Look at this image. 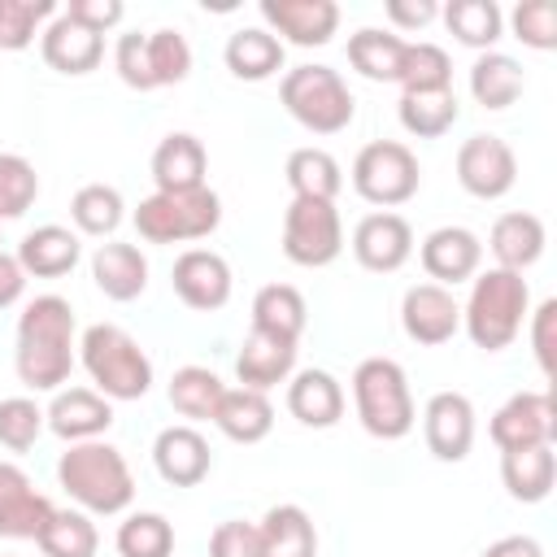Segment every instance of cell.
<instances>
[{
	"label": "cell",
	"instance_id": "obj_1",
	"mask_svg": "<svg viewBox=\"0 0 557 557\" xmlns=\"http://www.w3.org/2000/svg\"><path fill=\"white\" fill-rule=\"evenodd\" d=\"M13 370L30 392H61L74 370V309L65 296H35L17 313Z\"/></svg>",
	"mask_w": 557,
	"mask_h": 557
},
{
	"label": "cell",
	"instance_id": "obj_2",
	"mask_svg": "<svg viewBox=\"0 0 557 557\" xmlns=\"http://www.w3.org/2000/svg\"><path fill=\"white\" fill-rule=\"evenodd\" d=\"M57 483L83 513H122L135 500V479L126 457L109 440L70 444L57 461Z\"/></svg>",
	"mask_w": 557,
	"mask_h": 557
},
{
	"label": "cell",
	"instance_id": "obj_3",
	"mask_svg": "<svg viewBox=\"0 0 557 557\" xmlns=\"http://www.w3.org/2000/svg\"><path fill=\"white\" fill-rule=\"evenodd\" d=\"M531 313V287L522 274L513 270H483L470 278V296L461 305V326L474 339V348L483 352H500L509 348Z\"/></svg>",
	"mask_w": 557,
	"mask_h": 557
},
{
	"label": "cell",
	"instance_id": "obj_4",
	"mask_svg": "<svg viewBox=\"0 0 557 557\" xmlns=\"http://www.w3.org/2000/svg\"><path fill=\"white\" fill-rule=\"evenodd\" d=\"M78 357H83V370L91 374V383L104 400H139L152 387L148 352L139 348L135 335H126L113 322L87 326L83 339H78Z\"/></svg>",
	"mask_w": 557,
	"mask_h": 557
},
{
	"label": "cell",
	"instance_id": "obj_5",
	"mask_svg": "<svg viewBox=\"0 0 557 557\" xmlns=\"http://www.w3.org/2000/svg\"><path fill=\"white\" fill-rule=\"evenodd\" d=\"M352 405L374 440H405L413 431V392L392 357H366L352 370Z\"/></svg>",
	"mask_w": 557,
	"mask_h": 557
},
{
	"label": "cell",
	"instance_id": "obj_6",
	"mask_svg": "<svg viewBox=\"0 0 557 557\" xmlns=\"http://www.w3.org/2000/svg\"><path fill=\"white\" fill-rule=\"evenodd\" d=\"M278 100L313 135H339L357 113V100H352L344 74L331 70V65H296V70H287L283 83H278Z\"/></svg>",
	"mask_w": 557,
	"mask_h": 557
},
{
	"label": "cell",
	"instance_id": "obj_7",
	"mask_svg": "<svg viewBox=\"0 0 557 557\" xmlns=\"http://www.w3.org/2000/svg\"><path fill=\"white\" fill-rule=\"evenodd\" d=\"M222 222V200L213 187L196 191H152L135 209V231L148 244H187L213 235Z\"/></svg>",
	"mask_w": 557,
	"mask_h": 557
},
{
	"label": "cell",
	"instance_id": "obj_8",
	"mask_svg": "<svg viewBox=\"0 0 557 557\" xmlns=\"http://www.w3.org/2000/svg\"><path fill=\"white\" fill-rule=\"evenodd\" d=\"M422 187V170H418V157L409 144L400 139H370L357 157H352V191L366 200V205H379V209H396L405 200H413Z\"/></svg>",
	"mask_w": 557,
	"mask_h": 557
},
{
	"label": "cell",
	"instance_id": "obj_9",
	"mask_svg": "<svg viewBox=\"0 0 557 557\" xmlns=\"http://www.w3.org/2000/svg\"><path fill=\"white\" fill-rule=\"evenodd\" d=\"M344 252V222L335 200H305L292 196L283 213V257L305 270H322Z\"/></svg>",
	"mask_w": 557,
	"mask_h": 557
},
{
	"label": "cell",
	"instance_id": "obj_10",
	"mask_svg": "<svg viewBox=\"0 0 557 557\" xmlns=\"http://www.w3.org/2000/svg\"><path fill=\"white\" fill-rule=\"evenodd\" d=\"M457 183L474 200H500L518 183V157L500 135H470L457 148Z\"/></svg>",
	"mask_w": 557,
	"mask_h": 557
},
{
	"label": "cell",
	"instance_id": "obj_11",
	"mask_svg": "<svg viewBox=\"0 0 557 557\" xmlns=\"http://www.w3.org/2000/svg\"><path fill=\"white\" fill-rule=\"evenodd\" d=\"M487 435H492V444L500 453L553 444V435H557V405H553V396L548 392H518V396H509L492 413Z\"/></svg>",
	"mask_w": 557,
	"mask_h": 557
},
{
	"label": "cell",
	"instance_id": "obj_12",
	"mask_svg": "<svg viewBox=\"0 0 557 557\" xmlns=\"http://www.w3.org/2000/svg\"><path fill=\"white\" fill-rule=\"evenodd\" d=\"M400 326L413 344L440 348L461 331V305L448 287L440 283H413L400 300Z\"/></svg>",
	"mask_w": 557,
	"mask_h": 557
},
{
	"label": "cell",
	"instance_id": "obj_13",
	"mask_svg": "<svg viewBox=\"0 0 557 557\" xmlns=\"http://www.w3.org/2000/svg\"><path fill=\"white\" fill-rule=\"evenodd\" d=\"M170 283H174V296L187 309H200V313H213V309H222L231 300V265L213 248L178 252L174 270H170Z\"/></svg>",
	"mask_w": 557,
	"mask_h": 557
},
{
	"label": "cell",
	"instance_id": "obj_14",
	"mask_svg": "<svg viewBox=\"0 0 557 557\" xmlns=\"http://www.w3.org/2000/svg\"><path fill=\"white\" fill-rule=\"evenodd\" d=\"M352 257L357 265L374 270V274H392L413 257V226L400 213H366L352 226Z\"/></svg>",
	"mask_w": 557,
	"mask_h": 557
},
{
	"label": "cell",
	"instance_id": "obj_15",
	"mask_svg": "<svg viewBox=\"0 0 557 557\" xmlns=\"http://www.w3.org/2000/svg\"><path fill=\"white\" fill-rule=\"evenodd\" d=\"M422 440L440 461H466L474 444V405L461 392H435L422 409Z\"/></svg>",
	"mask_w": 557,
	"mask_h": 557
},
{
	"label": "cell",
	"instance_id": "obj_16",
	"mask_svg": "<svg viewBox=\"0 0 557 557\" xmlns=\"http://www.w3.org/2000/svg\"><path fill=\"white\" fill-rule=\"evenodd\" d=\"M52 500L35 492L30 474L13 461H0V535L4 540H39L52 518Z\"/></svg>",
	"mask_w": 557,
	"mask_h": 557
},
{
	"label": "cell",
	"instance_id": "obj_17",
	"mask_svg": "<svg viewBox=\"0 0 557 557\" xmlns=\"http://www.w3.org/2000/svg\"><path fill=\"white\" fill-rule=\"evenodd\" d=\"M261 17L270 22V35H283L296 48H322L339 26V4L335 0H261Z\"/></svg>",
	"mask_w": 557,
	"mask_h": 557
},
{
	"label": "cell",
	"instance_id": "obj_18",
	"mask_svg": "<svg viewBox=\"0 0 557 557\" xmlns=\"http://www.w3.org/2000/svg\"><path fill=\"white\" fill-rule=\"evenodd\" d=\"M418 257H422V270L431 274V283L457 287V283H466V278L479 274L483 244H479V235L466 231V226H435V231L422 239Z\"/></svg>",
	"mask_w": 557,
	"mask_h": 557
},
{
	"label": "cell",
	"instance_id": "obj_19",
	"mask_svg": "<svg viewBox=\"0 0 557 557\" xmlns=\"http://www.w3.org/2000/svg\"><path fill=\"white\" fill-rule=\"evenodd\" d=\"M44 422L52 435H61L65 444H83V440H100L113 426V400H104L96 387H65L52 396V405L44 409Z\"/></svg>",
	"mask_w": 557,
	"mask_h": 557
},
{
	"label": "cell",
	"instance_id": "obj_20",
	"mask_svg": "<svg viewBox=\"0 0 557 557\" xmlns=\"http://www.w3.org/2000/svg\"><path fill=\"white\" fill-rule=\"evenodd\" d=\"M152 466L170 487H196V483H205L213 453H209V440L191 422H178L152 440Z\"/></svg>",
	"mask_w": 557,
	"mask_h": 557
},
{
	"label": "cell",
	"instance_id": "obj_21",
	"mask_svg": "<svg viewBox=\"0 0 557 557\" xmlns=\"http://www.w3.org/2000/svg\"><path fill=\"white\" fill-rule=\"evenodd\" d=\"M39 52L52 70L61 74H91L100 61H104V35L78 26L74 17L57 13L44 30H39Z\"/></svg>",
	"mask_w": 557,
	"mask_h": 557
},
{
	"label": "cell",
	"instance_id": "obj_22",
	"mask_svg": "<svg viewBox=\"0 0 557 557\" xmlns=\"http://www.w3.org/2000/svg\"><path fill=\"white\" fill-rule=\"evenodd\" d=\"M287 409H292L296 422L326 431V426H335L344 418V387H339V379L331 370H313V366L296 370L287 379Z\"/></svg>",
	"mask_w": 557,
	"mask_h": 557
},
{
	"label": "cell",
	"instance_id": "obj_23",
	"mask_svg": "<svg viewBox=\"0 0 557 557\" xmlns=\"http://www.w3.org/2000/svg\"><path fill=\"white\" fill-rule=\"evenodd\" d=\"M205 170H209V152L187 131L165 135L152 148V183H157V191H196V187H205Z\"/></svg>",
	"mask_w": 557,
	"mask_h": 557
},
{
	"label": "cell",
	"instance_id": "obj_24",
	"mask_svg": "<svg viewBox=\"0 0 557 557\" xmlns=\"http://www.w3.org/2000/svg\"><path fill=\"white\" fill-rule=\"evenodd\" d=\"M296 370V344L292 339H278V335H265V331H248L239 357H235V374L244 387L252 392H270L278 383H287Z\"/></svg>",
	"mask_w": 557,
	"mask_h": 557
},
{
	"label": "cell",
	"instance_id": "obj_25",
	"mask_svg": "<svg viewBox=\"0 0 557 557\" xmlns=\"http://www.w3.org/2000/svg\"><path fill=\"white\" fill-rule=\"evenodd\" d=\"M487 248L496 257V270H513L522 274L527 265H535L544 257V222L527 209H513V213H500L492 222V235H487Z\"/></svg>",
	"mask_w": 557,
	"mask_h": 557
},
{
	"label": "cell",
	"instance_id": "obj_26",
	"mask_svg": "<svg viewBox=\"0 0 557 557\" xmlns=\"http://www.w3.org/2000/svg\"><path fill=\"white\" fill-rule=\"evenodd\" d=\"M78 257H83L78 231L57 226V222L26 231V239L17 244V261H22L26 278H30V274H35V278H61V274H70V270L78 265Z\"/></svg>",
	"mask_w": 557,
	"mask_h": 557
},
{
	"label": "cell",
	"instance_id": "obj_27",
	"mask_svg": "<svg viewBox=\"0 0 557 557\" xmlns=\"http://www.w3.org/2000/svg\"><path fill=\"white\" fill-rule=\"evenodd\" d=\"M91 278L109 300H135L148 287V257L135 244H100L91 252Z\"/></svg>",
	"mask_w": 557,
	"mask_h": 557
},
{
	"label": "cell",
	"instance_id": "obj_28",
	"mask_svg": "<svg viewBox=\"0 0 557 557\" xmlns=\"http://www.w3.org/2000/svg\"><path fill=\"white\" fill-rule=\"evenodd\" d=\"M553 479H557V453H553V444L500 453V483H505V492L513 500L540 505L553 492Z\"/></svg>",
	"mask_w": 557,
	"mask_h": 557
},
{
	"label": "cell",
	"instance_id": "obj_29",
	"mask_svg": "<svg viewBox=\"0 0 557 557\" xmlns=\"http://www.w3.org/2000/svg\"><path fill=\"white\" fill-rule=\"evenodd\" d=\"M222 61H226V70H231L235 78H244V83H265V78H274V74L283 70V39L270 35L265 26H239V30L226 39Z\"/></svg>",
	"mask_w": 557,
	"mask_h": 557
},
{
	"label": "cell",
	"instance_id": "obj_30",
	"mask_svg": "<svg viewBox=\"0 0 557 557\" xmlns=\"http://www.w3.org/2000/svg\"><path fill=\"white\" fill-rule=\"evenodd\" d=\"M213 426L235 440V444H257L270 435L274 426V405L265 392H252V387H226L222 400H218V413H213Z\"/></svg>",
	"mask_w": 557,
	"mask_h": 557
},
{
	"label": "cell",
	"instance_id": "obj_31",
	"mask_svg": "<svg viewBox=\"0 0 557 557\" xmlns=\"http://www.w3.org/2000/svg\"><path fill=\"white\" fill-rule=\"evenodd\" d=\"M305 322H309V309L292 283H265L252 296V331H265V335L296 344L305 335Z\"/></svg>",
	"mask_w": 557,
	"mask_h": 557
},
{
	"label": "cell",
	"instance_id": "obj_32",
	"mask_svg": "<svg viewBox=\"0 0 557 557\" xmlns=\"http://www.w3.org/2000/svg\"><path fill=\"white\" fill-rule=\"evenodd\" d=\"M405 44L396 30H383V26H361L357 35H348V61L361 78H374V83H396L400 74V61H405Z\"/></svg>",
	"mask_w": 557,
	"mask_h": 557
},
{
	"label": "cell",
	"instance_id": "obj_33",
	"mask_svg": "<svg viewBox=\"0 0 557 557\" xmlns=\"http://www.w3.org/2000/svg\"><path fill=\"white\" fill-rule=\"evenodd\" d=\"M527 78H522V65L509 57V52H479L474 65H470V96L483 104V109H509L518 96H522Z\"/></svg>",
	"mask_w": 557,
	"mask_h": 557
},
{
	"label": "cell",
	"instance_id": "obj_34",
	"mask_svg": "<svg viewBox=\"0 0 557 557\" xmlns=\"http://www.w3.org/2000/svg\"><path fill=\"white\" fill-rule=\"evenodd\" d=\"M287 174V187L292 196H305V200H335L344 191V170L339 161L326 152V148H296L283 165Z\"/></svg>",
	"mask_w": 557,
	"mask_h": 557
},
{
	"label": "cell",
	"instance_id": "obj_35",
	"mask_svg": "<svg viewBox=\"0 0 557 557\" xmlns=\"http://www.w3.org/2000/svg\"><path fill=\"white\" fill-rule=\"evenodd\" d=\"M261 527L265 557H313L318 553V531L300 505H270Z\"/></svg>",
	"mask_w": 557,
	"mask_h": 557
},
{
	"label": "cell",
	"instance_id": "obj_36",
	"mask_svg": "<svg viewBox=\"0 0 557 557\" xmlns=\"http://www.w3.org/2000/svg\"><path fill=\"white\" fill-rule=\"evenodd\" d=\"M440 13H444V26L457 35V44L479 52H492L505 30V13L496 9V0H448Z\"/></svg>",
	"mask_w": 557,
	"mask_h": 557
},
{
	"label": "cell",
	"instance_id": "obj_37",
	"mask_svg": "<svg viewBox=\"0 0 557 557\" xmlns=\"http://www.w3.org/2000/svg\"><path fill=\"white\" fill-rule=\"evenodd\" d=\"M396 113H400V126H405L409 135H418V139H440V135L453 131L461 104H457V91H453V87H448V91H405L400 104H396Z\"/></svg>",
	"mask_w": 557,
	"mask_h": 557
},
{
	"label": "cell",
	"instance_id": "obj_38",
	"mask_svg": "<svg viewBox=\"0 0 557 557\" xmlns=\"http://www.w3.org/2000/svg\"><path fill=\"white\" fill-rule=\"evenodd\" d=\"M226 383L209 370V366H183L170 379V405L174 413H183L187 422H213L218 400H222Z\"/></svg>",
	"mask_w": 557,
	"mask_h": 557
},
{
	"label": "cell",
	"instance_id": "obj_39",
	"mask_svg": "<svg viewBox=\"0 0 557 557\" xmlns=\"http://www.w3.org/2000/svg\"><path fill=\"white\" fill-rule=\"evenodd\" d=\"M35 544H39L44 557H96L100 531L83 509H57Z\"/></svg>",
	"mask_w": 557,
	"mask_h": 557
},
{
	"label": "cell",
	"instance_id": "obj_40",
	"mask_svg": "<svg viewBox=\"0 0 557 557\" xmlns=\"http://www.w3.org/2000/svg\"><path fill=\"white\" fill-rule=\"evenodd\" d=\"M70 218H74V226H78L83 235L104 239V235H113V231L122 226V218H126L122 191L109 187V183H87V187L74 191V200H70Z\"/></svg>",
	"mask_w": 557,
	"mask_h": 557
},
{
	"label": "cell",
	"instance_id": "obj_41",
	"mask_svg": "<svg viewBox=\"0 0 557 557\" xmlns=\"http://www.w3.org/2000/svg\"><path fill=\"white\" fill-rule=\"evenodd\" d=\"M396 83L405 91H448L453 87V61L440 44H405V61H400V74Z\"/></svg>",
	"mask_w": 557,
	"mask_h": 557
},
{
	"label": "cell",
	"instance_id": "obj_42",
	"mask_svg": "<svg viewBox=\"0 0 557 557\" xmlns=\"http://www.w3.org/2000/svg\"><path fill=\"white\" fill-rule=\"evenodd\" d=\"M113 544H117L122 557H170L174 553V527H170L165 513L144 509V513H131L117 527Z\"/></svg>",
	"mask_w": 557,
	"mask_h": 557
},
{
	"label": "cell",
	"instance_id": "obj_43",
	"mask_svg": "<svg viewBox=\"0 0 557 557\" xmlns=\"http://www.w3.org/2000/svg\"><path fill=\"white\" fill-rule=\"evenodd\" d=\"M144 44H148V70H152L157 87H174V83H183L191 74V48H187L183 30L161 26V30L144 35Z\"/></svg>",
	"mask_w": 557,
	"mask_h": 557
},
{
	"label": "cell",
	"instance_id": "obj_44",
	"mask_svg": "<svg viewBox=\"0 0 557 557\" xmlns=\"http://www.w3.org/2000/svg\"><path fill=\"white\" fill-rule=\"evenodd\" d=\"M57 17L52 0H0V48L4 52H22L35 44L39 22Z\"/></svg>",
	"mask_w": 557,
	"mask_h": 557
},
{
	"label": "cell",
	"instance_id": "obj_45",
	"mask_svg": "<svg viewBox=\"0 0 557 557\" xmlns=\"http://www.w3.org/2000/svg\"><path fill=\"white\" fill-rule=\"evenodd\" d=\"M39 196V174L26 157L17 152H0V226L22 218Z\"/></svg>",
	"mask_w": 557,
	"mask_h": 557
},
{
	"label": "cell",
	"instance_id": "obj_46",
	"mask_svg": "<svg viewBox=\"0 0 557 557\" xmlns=\"http://www.w3.org/2000/svg\"><path fill=\"white\" fill-rule=\"evenodd\" d=\"M44 409L30 400V396H9L0 400V444L13 448V453H26L35 448V440L44 435Z\"/></svg>",
	"mask_w": 557,
	"mask_h": 557
},
{
	"label": "cell",
	"instance_id": "obj_47",
	"mask_svg": "<svg viewBox=\"0 0 557 557\" xmlns=\"http://www.w3.org/2000/svg\"><path fill=\"white\" fill-rule=\"evenodd\" d=\"M509 22L527 48H535V52L557 48V4L553 0H522Z\"/></svg>",
	"mask_w": 557,
	"mask_h": 557
},
{
	"label": "cell",
	"instance_id": "obj_48",
	"mask_svg": "<svg viewBox=\"0 0 557 557\" xmlns=\"http://www.w3.org/2000/svg\"><path fill=\"white\" fill-rule=\"evenodd\" d=\"M209 557H265L261 527L257 522H244V518L218 522L213 535H209Z\"/></svg>",
	"mask_w": 557,
	"mask_h": 557
},
{
	"label": "cell",
	"instance_id": "obj_49",
	"mask_svg": "<svg viewBox=\"0 0 557 557\" xmlns=\"http://www.w3.org/2000/svg\"><path fill=\"white\" fill-rule=\"evenodd\" d=\"M113 70H117V78H122L126 87H135V91H157L152 70H148V44H144V35H139V30L117 35V48H113Z\"/></svg>",
	"mask_w": 557,
	"mask_h": 557
},
{
	"label": "cell",
	"instance_id": "obj_50",
	"mask_svg": "<svg viewBox=\"0 0 557 557\" xmlns=\"http://www.w3.org/2000/svg\"><path fill=\"white\" fill-rule=\"evenodd\" d=\"M527 335H531V352L540 361V374L553 379L557 374V300H540V309L527 313Z\"/></svg>",
	"mask_w": 557,
	"mask_h": 557
},
{
	"label": "cell",
	"instance_id": "obj_51",
	"mask_svg": "<svg viewBox=\"0 0 557 557\" xmlns=\"http://www.w3.org/2000/svg\"><path fill=\"white\" fill-rule=\"evenodd\" d=\"M65 17H74L78 26H87V30H96V35H104L109 26H117L122 22V0H70L65 9H61Z\"/></svg>",
	"mask_w": 557,
	"mask_h": 557
},
{
	"label": "cell",
	"instance_id": "obj_52",
	"mask_svg": "<svg viewBox=\"0 0 557 557\" xmlns=\"http://www.w3.org/2000/svg\"><path fill=\"white\" fill-rule=\"evenodd\" d=\"M387 17H392V26L418 30V26H431L440 17V4L435 0H387Z\"/></svg>",
	"mask_w": 557,
	"mask_h": 557
},
{
	"label": "cell",
	"instance_id": "obj_53",
	"mask_svg": "<svg viewBox=\"0 0 557 557\" xmlns=\"http://www.w3.org/2000/svg\"><path fill=\"white\" fill-rule=\"evenodd\" d=\"M22 292H26V270H22V261H17V252H4V248H0V309L17 305Z\"/></svg>",
	"mask_w": 557,
	"mask_h": 557
},
{
	"label": "cell",
	"instance_id": "obj_54",
	"mask_svg": "<svg viewBox=\"0 0 557 557\" xmlns=\"http://www.w3.org/2000/svg\"><path fill=\"white\" fill-rule=\"evenodd\" d=\"M483 557H544V548L531 535H500L496 544L483 548Z\"/></svg>",
	"mask_w": 557,
	"mask_h": 557
}]
</instances>
